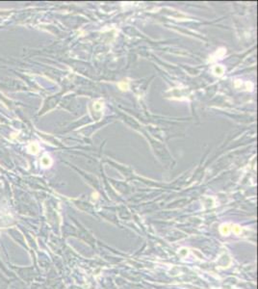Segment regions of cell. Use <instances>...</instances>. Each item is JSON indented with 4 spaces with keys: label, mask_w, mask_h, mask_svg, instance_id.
<instances>
[{
    "label": "cell",
    "mask_w": 258,
    "mask_h": 289,
    "mask_svg": "<svg viewBox=\"0 0 258 289\" xmlns=\"http://www.w3.org/2000/svg\"><path fill=\"white\" fill-rule=\"evenodd\" d=\"M27 150H28V152L29 153H31V154H37L40 151V147H39V145H38L37 143H31V144H29L28 148H27Z\"/></svg>",
    "instance_id": "6da1fadb"
},
{
    "label": "cell",
    "mask_w": 258,
    "mask_h": 289,
    "mask_svg": "<svg viewBox=\"0 0 258 289\" xmlns=\"http://www.w3.org/2000/svg\"><path fill=\"white\" fill-rule=\"evenodd\" d=\"M51 163H52L51 158L49 157L48 155H43V158L41 159V164H42V166H43V167H45V168L50 167Z\"/></svg>",
    "instance_id": "7a4b0ae2"
},
{
    "label": "cell",
    "mask_w": 258,
    "mask_h": 289,
    "mask_svg": "<svg viewBox=\"0 0 258 289\" xmlns=\"http://www.w3.org/2000/svg\"><path fill=\"white\" fill-rule=\"evenodd\" d=\"M120 89H122V90H126L128 88V86L124 83V82H122V83H120Z\"/></svg>",
    "instance_id": "3957f363"
}]
</instances>
